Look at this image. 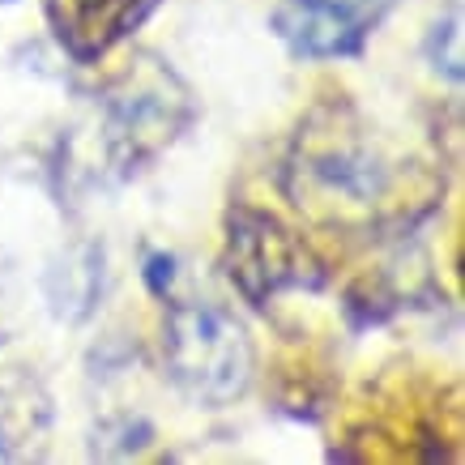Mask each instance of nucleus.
Masks as SVG:
<instances>
[{
	"label": "nucleus",
	"mask_w": 465,
	"mask_h": 465,
	"mask_svg": "<svg viewBox=\"0 0 465 465\" xmlns=\"http://www.w3.org/2000/svg\"><path fill=\"white\" fill-rule=\"evenodd\" d=\"M406 163L393 158L351 112L321 107L299 128L295 154L286 163V193L316 223L351 226L401 213Z\"/></svg>",
	"instance_id": "nucleus-1"
},
{
	"label": "nucleus",
	"mask_w": 465,
	"mask_h": 465,
	"mask_svg": "<svg viewBox=\"0 0 465 465\" xmlns=\"http://www.w3.org/2000/svg\"><path fill=\"white\" fill-rule=\"evenodd\" d=\"M197 120V99L175 69L158 56H137L103 90V133L120 175L142 171L167 145H175Z\"/></svg>",
	"instance_id": "nucleus-2"
},
{
	"label": "nucleus",
	"mask_w": 465,
	"mask_h": 465,
	"mask_svg": "<svg viewBox=\"0 0 465 465\" xmlns=\"http://www.w3.org/2000/svg\"><path fill=\"white\" fill-rule=\"evenodd\" d=\"M167 376L201 406H231L256 376L252 338L218 303H175L163 324Z\"/></svg>",
	"instance_id": "nucleus-3"
},
{
	"label": "nucleus",
	"mask_w": 465,
	"mask_h": 465,
	"mask_svg": "<svg viewBox=\"0 0 465 465\" xmlns=\"http://www.w3.org/2000/svg\"><path fill=\"white\" fill-rule=\"evenodd\" d=\"M223 269L231 286L261 312L282 291H316L324 282V265L308 240L256 205H231L226 213Z\"/></svg>",
	"instance_id": "nucleus-4"
},
{
	"label": "nucleus",
	"mask_w": 465,
	"mask_h": 465,
	"mask_svg": "<svg viewBox=\"0 0 465 465\" xmlns=\"http://www.w3.org/2000/svg\"><path fill=\"white\" fill-rule=\"evenodd\" d=\"M389 0H282L273 9V35L299 60H354L376 35Z\"/></svg>",
	"instance_id": "nucleus-5"
},
{
	"label": "nucleus",
	"mask_w": 465,
	"mask_h": 465,
	"mask_svg": "<svg viewBox=\"0 0 465 465\" xmlns=\"http://www.w3.org/2000/svg\"><path fill=\"white\" fill-rule=\"evenodd\" d=\"M158 5L163 0H43V14L77 64H99L154 17Z\"/></svg>",
	"instance_id": "nucleus-6"
},
{
	"label": "nucleus",
	"mask_w": 465,
	"mask_h": 465,
	"mask_svg": "<svg viewBox=\"0 0 465 465\" xmlns=\"http://www.w3.org/2000/svg\"><path fill=\"white\" fill-rule=\"evenodd\" d=\"M35 431L26 397H14L0 389V457H17V444Z\"/></svg>",
	"instance_id": "nucleus-7"
},
{
	"label": "nucleus",
	"mask_w": 465,
	"mask_h": 465,
	"mask_svg": "<svg viewBox=\"0 0 465 465\" xmlns=\"http://www.w3.org/2000/svg\"><path fill=\"white\" fill-rule=\"evenodd\" d=\"M431 60L436 69H444L452 82H461V17H449L444 26L431 30Z\"/></svg>",
	"instance_id": "nucleus-8"
},
{
	"label": "nucleus",
	"mask_w": 465,
	"mask_h": 465,
	"mask_svg": "<svg viewBox=\"0 0 465 465\" xmlns=\"http://www.w3.org/2000/svg\"><path fill=\"white\" fill-rule=\"evenodd\" d=\"M145 282H150V291H154L158 299H167L171 282H175V256H167V252L150 256V261H145Z\"/></svg>",
	"instance_id": "nucleus-9"
}]
</instances>
